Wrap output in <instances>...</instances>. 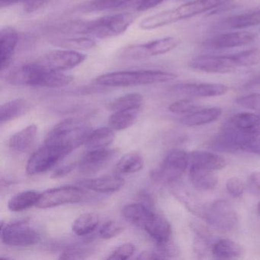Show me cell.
<instances>
[{
	"instance_id": "obj_1",
	"label": "cell",
	"mask_w": 260,
	"mask_h": 260,
	"mask_svg": "<svg viewBox=\"0 0 260 260\" xmlns=\"http://www.w3.org/2000/svg\"><path fill=\"white\" fill-rule=\"evenodd\" d=\"M13 86L60 88L74 81V77L63 72L51 71L37 61L22 63L12 68L5 77Z\"/></svg>"
},
{
	"instance_id": "obj_2",
	"label": "cell",
	"mask_w": 260,
	"mask_h": 260,
	"mask_svg": "<svg viewBox=\"0 0 260 260\" xmlns=\"http://www.w3.org/2000/svg\"><path fill=\"white\" fill-rule=\"evenodd\" d=\"M135 19L136 16L133 13H118L94 20L71 22L64 25L63 30L92 39H110L125 32Z\"/></svg>"
},
{
	"instance_id": "obj_3",
	"label": "cell",
	"mask_w": 260,
	"mask_h": 260,
	"mask_svg": "<svg viewBox=\"0 0 260 260\" xmlns=\"http://www.w3.org/2000/svg\"><path fill=\"white\" fill-rule=\"evenodd\" d=\"M234 0H194L172 10H167L143 19L139 24L142 30H152L166 26L184 19L226 5Z\"/></svg>"
},
{
	"instance_id": "obj_4",
	"label": "cell",
	"mask_w": 260,
	"mask_h": 260,
	"mask_svg": "<svg viewBox=\"0 0 260 260\" xmlns=\"http://www.w3.org/2000/svg\"><path fill=\"white\" fill-rule=\"evenodd\" d=\"M178 78L173 73L155 70L144 71H126L108 73L95 79L97 84L112 87H127V86H145L166 83Z\"/></svg>"
},
{
	"instance_id": "obj_5",
	"label": "cell",
	"mask_w": 260,
	"mask_h": 260,
	"mask_svg": "<svg viewBox=\"0 0 260 260\" xmlns=\"http://www.w3.org/2000/svg\"><path fill=\"white\" fill-rule=\"evenodd\" d=\"M92 130L78 119L68 118L60 121L48 134L45 143L58 146L70 153L86 143Z\"/></svg>"
},
{
	"instance_id": "obj_6",
	"label": "cell",
	"mask_w": 260,
	"mask_h": 260,
	"mask_svg": "<svg viewBox=\"0 0 260 260\" xmlns=\"http://www.w3.org/2000/svg\"><path fill=\"white\" fill-rule=\"evenodd\" d=\"M179 38L165 37L144 44L126 47L120 54L124 60H141L162 55L174 50L180 45Z\"/></svg>"
},
{
	"instance_id": "obj_7",
	"label": "cell",
	"mask_w": 260,
	"mask_h": 260,
	"mask_svg": "<svg viewBox=\"0 0 260 260\" xmlns=\"http://www.w3.org/2000/svg\"><path fill=\"white\" fill-rule=\"evenodd\" d=\"M1 240L4 244L12 246H33L41 240L39 231L25 220L4 223L1 222Z\"/></svg>"
},
{
	"instance_id": "obj_8",
	"label": "cell",
	"mask_w": 260,
	"mask_h": 260,
	"mask_svg": "<svg viewBox=\"0 0 260 260\" xmlns=\"http://www.w3.org/2000/svg\"><path fill=\"white\" fill-rule=\"evenodd\" d=\"M70 152L58 146L45 143L32 153L26 165V173L30 176L45 173L53 168L59 161L70 154Z\"/></svg>"
},
{
	"instance_id": "obj_9",
	"label": "cell",
	"mask_w": 260,
	"mask_h": 260,
	"mask_svg": "<svg viewBox=\"0 0 260 260\" xmlns=\"http://www.w3.org/2000/svg\"><path fill=\"white\" fill-rule=\"evenodd\" d=\"M86 58V54L80 51L61 48L46 53L36 61L51 71L64 72L77 68L83 63Z\"/></svg>"
},
{
	"instance_id": "obj_10",
	"label": "cell",
	"mask_w": 260,
	"mask_h": 260,
	"mask_svg": "<svg viewBox=\"0 0 260 260\" xmlns=\"http://www.w3.org/2000/svg\"><path fill=\"white\" fill-rule=\"evenodd\" d=\"M204 218L214 228L223 231L234 229L238 223V216L233 205L228 201L220 199L211 204L205 210Z\"/></svg>"
},
{
	"instance_id": "obj_11",
	"label": "cell",
	"mask_w": 260,
	"mask_h": 260,
	"mask_svg": "<svg viewBox=\"0 0 260 260\" xmlns=\"http://www.w3.org/2000/svg\"><path fill=\"white\" fill-rule=\"evenodd\" d=\"M190 155L185 150H172L164 159L160 167L155 172L156 180L172 182L179 179L185 173L189 162Z\"/></svg>"
},
{
	"instance_id": "obj_12",
	"label": "cell",
	"mask_w": 260,
	"mask_h": 260,
	"mask_svg": "<svg viewBox=\"0 0 260 260\" xmlns=\"http://www.w3.org/2000/svg\"><path fill=\"white\" fill-rule=\"evenodd\" d=\"M85 191L73 185L57 187L42 193L36 207L42 209L54 208L68 204L77 203L84 198Z\"/></svg>"
},
{
	"instance_id": "obj_13",
	"label": "cell",
	"mask_w": 260,
	"mask_h": 260,
	"mask_svg": "<svg viewBox=\"0 0 260 260\" xmlns=\"http://www.w3.org/2000/svg\"><path fill=\"white\" fill-rule=\"evenodd\" d=\"M191 69L210 74H229L238 66L233 55L199 56L188 63Z\"/></svg>"
},
{
	"instance_id": "obj_14",
	"label": "cell",
	"mask_w": 260,
	"mask_h": 260,
	"mask_svg": "<svg viewBox=\"0 0 260 260\" xmlns=\"http://www.w3.org/2000/svg\"><path fill=\"white\" fill-rule=\"evenodd\" d=\"M118 154L115 149L103 148L89 150L78 164L79 171L83 174H92L106 167Z\"/></svg>"
},
{
	"instance_id": "obj_15",
	"label": "cell",
	"mask_w": 260,
	"mask_h": 260,
	"mask_svg": "<svg viewBox=\"0 0 260 260\" xmlns=\"http://www.w3.org/2000/svg\"><path fill=\"white\" fill-rule=\"evenodd\" d=\"M257 36L251 31H234L225 33L205 42V45L214 49H228L249 45L255 40Z\"/></svg>"
},
{
	"instance_id": "obj_16",
	"label": "cell",
	"mask_w": 260,
	"mask_h": 260,
	"mask_svg": "<svg viewBox=\"0 0 260 260\" xmlns=\"http://www.w3.org/2000/svg\"><path fill=\"white\" fill-rule=\"evenodd\" d=\"M19 43V34L13 27L6 26L0 31V71L8 69Z\"/></svg>"
},
{
	"instance_id": "obj_17",
	"label": "cell",
	"mask_w": 260,
	"mask_h": 260,
	"mask_svg": "<svg viewBox=\"0 0 260 260\" xmlns=\"http://www.w3.org/2000/svg\"><path fill=\"white\" fill-rule=\"evenodd\" d=\"M180 93L198 97H215L224 95L228 87L221 83H181L174 86Z\"/></svg>"
},
{
	"instance_id": "obj_18",
	"label": "cell",
	"mask_w": 260,
	"mask_h": 260,
	"mask_svg": "<svg viewBox=\"0 0 260 260\" xmlns=\"http://www.w3.org/2000/svg\"><path fill=\"white\" fill-rule=\"evenodd\" d=\"M80 185L95 192L112 193L119 191L124 186V180L118 175H106L84 179L80 182Z\"/></svg>"
},
{
	"instance_id": "obj_19",
	"label": "cell",
	"mask_w": 260,
	"mask_h": 260,
	"mask_svg": "<svg viewBox=\"0 0 260 260\" xmlns=\"http://www.w3.org/2000/svg\"><path fill=\"white\" fill-rule=\"evenodd\" d=\"M155 214L152 207L144 203L129 204L121 211V214L126 220L142 229Z\"/></svg>"
},
{
	"instance_id": "obj_20",
	"label": "cell",
	"mask_w": 260,
	"mask_h": 260,
	"mask_svg": "<svg viewBox=\"0 0 260 260\" xmlns=\"http://www.w3.org/2000/svg\"><path fill=\"white\" fill-rule=\"evenodd\" d=\"M38 133V125L30 124L12 136L9 141V146L16 151L22 153L28 151L34 146Z\"/></svg>"
},
{
	"instance_id": "obj_21",
	"label": "cell",
	"mask_w": 260,
	"mask_h": 260,
	"mask_svg": "<svg viewBox=\"0 0 260 260\" xmlns=\"http://www.w3.org/2000/svg\"><path fill=\"white\" fill-rule=\"evenodd\" d=\"M144 231L156 243H162L171 240L172 228L165 217L155 214L145 225Z\"/></svg>"
},
{
	"instance_id": "obj_22",
	"label": "cell",
	"mask_w": 260,
	"mask_h": 260,
	"mask_svg": "<svg viewBox=\"0 0 260 260\" xmlns=\"http://www.w3.org/2000/svg\"><path fill=\"white\" fill-rule=\"evenodd\" d=\"M31 104L25 99H16L7 102L0 108V121L1 124L16 119L25 115L31 109Z\"/></svg>"
},
{
	"instance_id": "obj_23",
	"label": "cell",
	"mask_w": 260,
	"mask_h": 260,
	"mask_svg": "<svg viewBox=\"0 0 260 260\" xmlns=\"http://www.w3.org/2000/svg\"><path fill=\"white\" fill-rule=\"evenodd\" d=\"M220 108L213 107L208 109H197L181 119V123L186 126H200L215 121L221 115Z\"/></svg>"
},
{
	"instance_id": "obj_24",
	"label": "cell",
	"mask_w": 260,
	"mask_h": 260,
	"mask_svg": "<svg viewBox=\"0 0 260 260\" xmlns=\"http://www.w3.org/2000/svg\"><path fill=\"white\" fill-rule=\"evenodd\" d=\"M214 171L191 164L189 170V179L196 188L202 190H211L217 185V178Z\"/></svg>"
},
{
	"instance_id": "obj_25",
	"label": "cell",
	"mask_w": 260,
	"mask_h": 260,
	"mask_svg": "<svg viewBox=\"0 0 260 260\" xmlns=\"http://www.w3.org/2000/svg\"><path fill=\"white\" fill-rule=\"evenodd\" d=\"M190 159L191 164L211 171L222 170L226 165V159L223 156L212 152L194 151L190 154Z\"/></svg>"
},
{
	"instance_id": "obj_26",
	"label": "cell",
	"mask_w": 260,
	"mask_h": 260,
	"mask_svg": "<svg viewBox=\"0 0 260 260\" xmlns=\"http://www.w3.org/2000/svg\"><path fill=\"white\" fill-rule=\"evenodd\" d=\"M211 250L216 258L223 259L241 258L245 255V249L243 246L228 239L216 242Z\"/></svg>"
},
{
	"instance_id": "obj_27",
	"label": "cell",
	"mask_w": 260,
	"mask_h": 260,
	"mask_svg": "<svg viewBox=\"0 0 260 260\" xmlns=\"http://www.w3.org/2000/svg\"><path fill=\"white\" fill-rule=\"evenodd\" d=\"M258 25H260V10L231 16L223 20L218 26L220 28L243 29Z\"/></svg>"
},
{
	"instance_id": "obj_28",
	"label": "cell",
	"mask_w": 260,
	"mask_h": 260,
	"mask_svg": "<svg viewBox=\"0 0 260 260\" xmlns=\"http://www.w3.org/2000/svg\"><path fill=\"white\" fill-rule=\"evenodd\" d=\"M41 193L34 190L22 191L9 201V209L13 212H20L36 206L41 197Z\"/></svg>"
},
{
	"instance_id": "obj_29",
	"label": "cell",
	"mask_w": 260,
	"mask_h": 260,
	"mask_svg": "<svg viewBox=\"0 0 260 260\" xmlns=\"http://www.w3.org/2000/svg\"><path fill=\"white\" fill-rule=\"evenodd\" d=\"M115 140V134L109 127H100L91 132L86 139L85 146L88 150L107 148Z\"/></svg>"
},
{
	"instance_id": "obj_30",
	"label": "cell",
	"mask_w": 260,
	"mask_h": 260,
	"mask_svg": "<svg viewBox=\"0 0 260 260\" xmlns=\"http://www.w3.org/2000/svg\"><path fill=\"white\" fill-rule=\"evenodd\" d=\"M134 0H90L83 4L80 10L84 13L110 11L132 5Z\"/></svg>"
},
{
	"instance_id": "obj_31",
	"label": "cell",
	"mask_w": 260,
	"mask_h": 260,
	"mask_svg": "<svg viewBox=\"0 0 260 260\" xmlns=\"http://www.w3.org/2000/svg\"><path fill=\"white\" fill-rule=\"evenodd\" d=\"M228 122L240 130L255 132L260 135V116L256 114L240 112L234 115Z\"/></svg>"
},
{
	"instance_id": "obj_32",
	"label": "cell",
	"mask_w": 260,
	"mask_h": 260,
	"mask_svg": "<svg viewBox=\"0 0 260 260\" xmlns=\"http://www.w3.org/2000/svg\"><path fill=\"white\" fill-rule=\"evenodd\" d=\"M140 109L118 111L109 118V125L112 130L122 131L128 128L136 122Z\"/></svg>"
},
{
	"instance_id": "obj_33",
	"label": "cell",
	"mask_w": 260,
	"mask_h": 260,
	"mask_svg": "<svg viewBox=\"0 0 260 260\" xmlns=\"http://www.w3.org/2000/svg\"><path fill=\"white\" fill-rule=\"evenodd\" d=\"M144 104V97L139 93H130L122 95L109 102L107 109L113 112L140 109Z\"/></svg>"
},
{
	"instance_id": "obj_34",
	"label": "cell",
	"mask_w": 260,
	"mask_h": 260,
	"mask_svg": "<svg viewBox=\"0 0 260 260\" xmlns=\"http://www.w3.org/2000/svg\"><path fill=\"white\" fill-rule=\"evenodd\" d=\"M100 223V217L95 212H86L79 216L73 223L72 231L76 235L86 236L91 234Z\"/></svg>"
},
{
	"instance_id": "obj_35",
	"label": "cell",
	"mask_w": 260,
	"mask_h": 260,
	"mask_svg": "<svg viewBox=\"0 0 260 260\" xmlns=\"http://www.w3.org/2000/svg\"><path fill=\"white\" fill-rule=\"evenodd\" d=\"M51 43L55 46L63 49L71 51H86L93 49L96 46V42L92 38H68V39H58L51 41Z\"/></svg>"
},
{
	"instance_id": "obj_36",
	"label": "cell",
	"mask_w": 260,
	"mask_h": 260,
	"mask_svg": "<svg viewBox=\"0 0 260 260\" xmlns=\"http://www.w3.org/2000/svg\"><path fill=\"white\" fill-rule=\"evenodd\" d=\"M144 161L139 153H129L124 155L116 165L117 173L120 174H132L142 170Z\"/></svg>"
},
{
	"instance_id": "obj_37",
	"label": "cell",
	"mask_w": 260,
	"mask_h": 260,
	"mask_svg": "<svg viewBox=\"0 0 260 260\" xmlns=\"http://www.w3.org/2000/svg\"><path fill=\"white\" fill-rule=\"evenodd\" d=\"M52 0H0L1 8L22 4L24 11L31 13L46 7Z\"/></svg>"
},
{
	"instance_id": "obj_38",
	"label": "cell",
	"mask_w": 260,
	"mask_h": 260,
	"mask_svg": "<svg viewBox=\"0 0 260 260\" xmlns=\"http://www.w3.org/2000/svg\"><path fill=\"white\" fill-rule=\"evenodd\" d=\"M233 57L238 68L255 66L260 63V48H255L246 50L234 54Z\"/></svg>"
},
{
	"instance_id": "obj_39",
	"label": "cell",
	"mask_w": 260,
	"mask_h": 260,
	"mask_svg": "<svg viewBox=\"0 0 260 260\" xmlns=\"http://www.w3.org/2000/svg\"><path fill=\"white\" fill-rule=\"evenodd\" d=\"M124 230V226L120 222L116 220H109L105 223L100 228V236L101 238L108 240L119 235Z\"/></svg>"
},
{
	"instance_id": "obj_40",
	"label": "cell",
	"mask_w": 260,
	"mask_h": 260,
	"mask_svg": "<svg viewBox=\"0 0 260 260\" xmlns=\"http://www.w3.org/2000/svg\"><path fill=\"white\" fill-rule=\"evenodd\" d=\"M198 106L192 100H182L172 103L169 110L173 113L189 114L197 110Z\"/></svg>"
},
{
	"instance_id": "obj_41",
	"label": "cell",
	"mask_w": 260,
	"mask_h": 260,
	"mask_svg": "<svg viewBox=\"0 0 260 260\" xmlns=\"http://www.w3.org/2000/svg\"><path fill=\"white\" fill-rule=\"evenodd\" d=\"M135 246L132 243H124L118 246L107 259L110 260H125L130 258L135 252Z\"/></svg>"
},
{
	"instance_id": "obj_42",
	"label": "cell",
	"mask_w": 260,
	"mask_h": 260,
	"mask_svg": "<svg viewBox=\"0 0 260 260\" xmlns=\"http://www.w3.org/2000/svg\"><path fill=\"white\" fill-rule=\"evenodd\" d=\"M236 103L242 107L260 112V94L251 93L239 97L236 100Z\"/></svg>"
},
{
	"instance_id": "obj_43",
	"label": "cell",
	"mask_w": 260,
	"mask_h": 260,
	"mask_svg": "<svg viewBox=\"0 0 260 260\" xmlns=\"http://www.w3.org/2000/svg\"><path fill=\"white\" fill-rule=\"evenodd\" d=\"M226 188L228 193L234 198H239L243 196L245 191V185L241 179L237 177H232L226 181Z\"/></svg>"
},
{
	"instance_id": "obj_44",
	"label": "cell",
	"mask_w": 260,
	"mask_h": 260,
	"mask_svg": "<svg viewBox=\"0 0 260 260\" xmlns=\"http://www.w3.org/2000/svg\"><path fill=\"white\" fill-rule=\"evenodd\" d=\"M157 251L162 258H168V257H175L179 255V248L172 242V240L164 242L162 243H157Z\"/></svg>"
},
{
	"instance_id": "obj_45",
	"label": "cell",
	"mask_w": 260,
	"mask_h": 260,
	"mask_svg": "<svg viewBox=\"0 0 260 260\" xmlns=\"http://www.w3.org/2000/svg\"><path fill=\"white\" fill-rule=\"evenodd\" d=\"M87 251L83 248H71L67 249L63 253L60 254L59 258L60 259H77V258H83L86 257Z\"/></svg>"
},
{
	"instance_id": "obj_46",
	"label": "cell",
	"mask_w": 260,
	"mask_h": 260,
	"mask_svg": "<svg viewBox=\"0 0 260 260\" xmlns=\"http://www.w3.org/2000/svg\"><path fill=\"white\" fill-rule=\"evenodd\" d=\"M241 150L260 156V137H253L248 140L242 145Z\"/></svg>"
},
{
	"instance_id": "obj_47",
	"label": "cell",
	"mask_w": 260,
	"mask_h": 260,
	"mask_svg": "<svg viewBox=\"0 0 260 260\" xmlns=\"http://www.w3.org/2000/svg\"><path fill=\"white\" fill-rule=\"evenodd\" d=\"M77 167V162H73V164H69V165L60 167V168L57 169V170L54 172V174L52 175L51 177H52L53 179H58V178L63 177V176H67V175L71 173Z\"/></svg>"
},
{
	"instance_id": "obj_48",
	"label": "cell",
	"mask_w": 260,
	"mask_h": 260,
	"mask_svg": "<svg viewBox=\"0 0 260 260\" xmlns=\"http://www.w3.org/2000/svg\"><path fill=\"white\" fill-rule=\"evenodd\" d=\"M164 1L165 0H142V2L138 6L136 10L139 12L146 11V10L154 8Z\"/></svg>"
},
{
	"instance_id": "obj_49",
	"label": "cell",
	"mask_w": 260,
	"mask_h": 260,
	"mask_svg": "<svg viewBox=\"0 0 260 260\" xmlns=\"http://www.w3.org/2000/svg\"><path fill=\"white\" fill-rule=\"evenodd\" d=\"M251 188L260 194V171L253 172L249 177Z\"/></svg>"
},
{
	"instance_id": "obj_50",
	"label": "cell",
	"mask_w": 260,
	"mask_h": 260,
	"mask_svg": "<svg viewBox=\"0 0 260 260\" xmlns=\"http://www.w3.org/2000/svg\"><path fill=\"white\" fill-rule=\"evenodd\" d=\"M138 259H160L164 258L162 255L157 252V251H145L143 252L142 253L140 254L138 256Z\"/></svg>"
},
{
	"instance_id": "obj_51",
	"label": "cell",
	"mask_w": 260,
	"mask_h": 260,
	"mask_svg": "<svg viewBox=\"0 0 260 260\" xmlns=\"http://www.w3.org/2000/svg\"><path fill=\"white\" fill-rule=\"evenodd\" d=\"M257 86H260V74H257L256 76L249 80L243 86V88L246 89H252V88L257 87Z\"/></svg>"
},
{
	"instance_id": "obj_52",
	"label": "cell",
	"mask_w": 260,
	"mask_h": 260,
	"mask_svg": "<svg viewBox=\"0 0 260 260\" xmlns=\"http://www.w3.org/2000/svg\"><path fill=\"white\" fill-rule=\"evenodd\" d=\"M257 211H258V214L260 215V202H258V205H257Z\"/></svg>"
}]
</instances>
